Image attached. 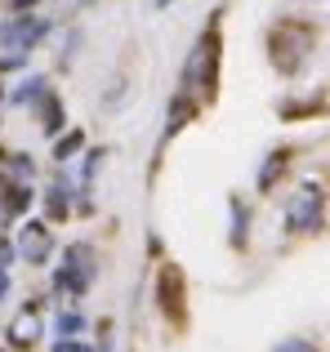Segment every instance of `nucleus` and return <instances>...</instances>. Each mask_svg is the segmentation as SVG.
<instances>
[{"instance_id": "nucleus-1", "label": "nucleus", "mask_w": 330, "mask_h": 352, "mask_svg": "<svg viewBox=\"0 0 330 352\" xmlns=\"http://www.w3.org/2000/svg\"><path fill=\"white\" fill-rule=\"evenodd\" d=\"M45 32H50V18L23 9V14H9L5 23H0V45L14 50V54H27L36 41H45Z\"/></svg>"}, {"instance_id": "nucleus-2", "label": "nucleus", "mask_w": 330, "mask_h": 352, "mask_svg": "<svg viewBox=\"0 0 330 352\" xmlns=\"http://www.w3.org/2000/svg\"><path fill=\"white\" fill-rule=\"evenodd\" d=\"M18 250L27 254V263H45V258H50V250H54L50 228H45V223H27L23 236H18Z\"/></svg>"}, {"instance_id": "nucleus-3", "label": "nucleus", "mask_w": 330, "mask_h": 352, "mask_svg": "<svg viewBox=\"0 0 330 352\" xmlns=\"http://www.w3.org/2000/svg\"><path fill=\"white\" fill-rule=\"evenodd\" d=\"M9 339H14L18 348H27V344H36V339H41V317H36V308H32V312H23V317L14 321Z\"/></svg>"}, {"instance_id": "nucleus-4", "label": "nucleus", "mask_w": 330, "mask_h": 352, "mask_svg": "<svg viewBox=\"0 0 330 352\" xmlns=\"http://www.w3.org/2000/svg\"><path fill=\"white\" fill-rule=\"evenodd\" d=\"M317 206H322V192L317 188H304V201L290 206V223H313L317 219Z\"/></svg>"}, {"instance_id": "nucleus-5", "label": "nucleus", "mask_w": 330, "mask_h": 352, "mask_svg": "<svg viewBox=\"0 0 330 352\" xmlns=\"http://www.w3.org/2000/svg\"><path fill=\"white\" fill-rule=\"evenodd\" d=\"M41 129H45V134H58V129H63V103L54 94L41 98Z\"/></svg>"}, {"instance_id": "nucleus-6", "label": "nucleus", "mask_w": 330, "mask_h": 352, "mask_svg": "<svg viewBox=\"0 0 330 352\" xmlns=\"http://www.w3.org/2000/svg\"><path fill=\"white\" fill-rule=\"evenodd\" d=\"M45 94H50V89H45V80H41V76H27L23 85L14 89V103H18V107H27V103H41Z\"/></svg>"}, {"instance_id": "nucleus-7", "label": "nucleus", "mask_w": 330, "mask_h": 352, "mask_svg": "<svg viewBox=\"0 0 330 352\" xmlns=\"http://www.w3.org/2000/svg\"><path fill=\"white\" fill-rule=\"evenodd\" d=\"M54 330H58V339H76L80 330H85V317H76V312H63Z\"/></svg>"}, {"instance_id": "nucleus-8", "label": "nucleus", "mask_w": 330, "mask_h": 352, "mask_svg": "<svg viewBox=\"0 0 330 352\" xmlns=\"http://www.w3.org/2000/svg\"><path fill=\"white\" fill-rule=\"evenodd\" d=\"M45 206H50V214H54V219H63V214H67V188H50Z\"/></svg>"}, {"instance_id": "nucleus-9", "label": "nucleus", "mask_w": 330, "mask_h": 352, "mask_svg": "<svg viewBox=\"0 0 330 352\" xmlns=\"http://www.w3.org/2000/svg\"><path fill=\"white\" fill-rule=\"evenodd\" d=\"M80 147V134H67V138H58V147H54V156L58 161H72V152Z\"/></svg>"}, {"instance_id": "nucleus-10", "label": "nucleus", "mask_w": 330, "mask_h": 352, "mask_svg": "<svg viewBox=\"0 0 330 352\" xmlns=\"http://www.w3.org/2000/svg\"><path fill=\"white\" fill-rule=\"evenodd\" d=\"M281 165H286V152H277V156H272V161H268V170H263V179H259V188H268V183H272V179H277V174H281Z\"/></svg>"}, {"instance_id": "nucleus-11", "label": "nucleus", "mask_w": 330, "mask_h": 352, "mask_svg": "<svg viewBox=\"0 0 330 352\" xmlns=\"http://www.w3.org/2000/svg\"><path fill=\"white\" fill-rule=\"evenodd\" d=\"M9 263H14V245L0 236V267H9Z\"/></svg>"}, {"instance_id": "nucleus-12", "label": "nucleus", "mask_w": 330, "mask_h": 352, "mask_svg": "<svg viewBox=\"0 0 330 352\" xmlns=\"http://www.w3.org/2000/svg\"><path fill=\"white\" fill-rule=\"evenodd\" d=\"M54 352H89V348L76 344V339H58V348H54Z\"/></svg>"}, {"instance_id": "nucleus-13", "label": "nucleus", "mask_w": 330, "mask_h": 352, "mask_svg": "<svg viewBox=\"0 0 330 352\" xmlns=\"http://www.w3.org/2000/svg\"><path fill=\"white\" fill-rule=\"evenodd\" d=\"M277 352H313V348H308V344H281Z\"/></svg>"}, {"instance_id": "nucleus-14", "label": "nucleus", "mask_w": 330, "mask_h": 352, "mask_svg": "<svg viewBox=\"0 0 330 352\" xmlns=\"http://www.w3.org/2000/svg\"><path fill=\"white\" fill-rule=\"evenodd\" d=\"M9 294V276H5V267H0V299Z\"/></svg>"}]
</instances>
